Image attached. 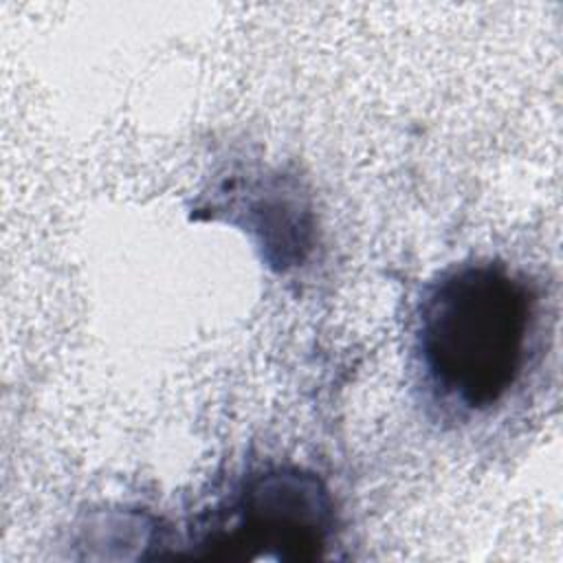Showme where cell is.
Segmentation results:
<instances>
[{
    "label": "cell",
    "mask_w": 563,
    "mask_h": 563,
    "mask_svg": "<svg viewBox=\"0 0 563 563\" xmlns=\"http://www.w3.org/2000/svg\"><path fill=\"white\" fill-rule=\"evenodd\" d=\"M332 504L323 484L299 468L253 475L229 504L224 523L209 545H266L282 556L303 559L325 545Z\"/></svg>",
    "instance_id": "7a4b0ae2"
},
{
    "label": "cell",
    "mask_w": 563,
    "mask_h": 563,
    "mask_svg": "<svg viewBox=\"0 0 563 563\" xmlns=\"http://www.w3.org/2000/svg\"><path fill=\"white\" fill-rule=\"evenodd\" d=\"M534 319L528 284L504 264H462L422 297L418 352L440 398L490 409L519 380Z\"/></svg>",
    "instance_id": "6da1fadb"
}]
</instances>
